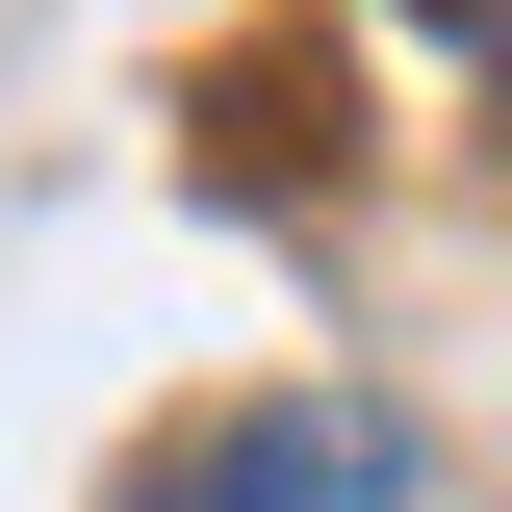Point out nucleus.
<instances>
[{
  "label": "nucleus",
  "instance_id": "1",
  "mask_svg": "<svg viewBox=\"0 0 512 512\" xmlns=\"http://www.w3.org/2000/svg\"><path fill=\"white\" fill-rule=\"evenodd\" d=\"M128 512H436V461H410V410H359V384H256L231 436H180Z\"/></svg>",
  "mask_w": 512,
  "mask_h": 512
}]
</instances>
